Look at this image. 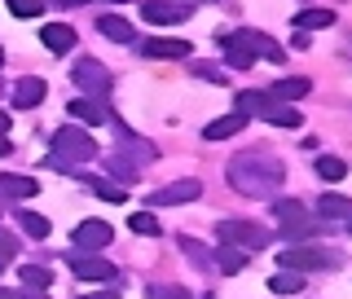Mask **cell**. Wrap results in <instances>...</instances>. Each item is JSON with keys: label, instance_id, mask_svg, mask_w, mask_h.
<instances>
[{"label": "cell", "instance_id": "cell-1", "mask_svg": "<svg viewBox=\"0 0 352 299\" xmlns=\"http://www.w3.org/2000/svg\"><path fill=\"white\" fill-rule=\"evenodd\" d=\"M282 176H286V168L264 150H247L229 163V185L238 194H273L282 185Z\"/></svg>", "mask_w": 352, "mask_h": 299}, {"label": "cell", "instance_id": "cell-2", "mask_svg": "<svg viewBox=\"0 0 352 299\" xmlns=\"http://www.w3.org/2000/svg\"><path fill=\"white\" fill-rule=\"evenodd\" d=\"M97 154V141L88 137V132L80 128H62V132H53V159H49V168H58V172H75L80 163H88Z\"/></svg>", "mask_w": 352, "mask_h": 299}, {"label": "cell", "instance_id": "cell-3", "mask_svg": "<svg viewBox=\"0 0 352 299\" xmlns=\"http://www.w3.org/2000/svg\"><path fill=\"white\" fill-rule=\"evenodd\" d=\"M273 216H278V225H282V238H295V242L313 238V229H317V216L308 212L304 203H295V198H278V203H273Z\"/></svg>", "mask_w": 352, "mask_h": 299}, {"label": "cell", "instance_id": "cell-4", "mask_svg": "<svg viewBox=\"0 0 352 299\" xmlns=\"http://www.w3.org/2000/svg\"><path fill=\"white\" fill-rule=\"evenodd\" d=\"M216 234H220V242L247 251V256H251V251H264V247H269V234H264L260 225H251V220H220Z\"/></svg>", "mask_w": 352, "mask_h": 299}, {"label": "cell", "instance_id": "cell-5", "mask_svg": "<svg viewBox=\"0 0 352 299\" xmlns=\"http://www.w3.org/2000/svg\"><path fill=\"white\" fill-rule=\"evenodd\" d=\"M71 80L80 84L84 97H93V102H102L110 93V71H106V62H97V58H80L71 66Z\"/></svg>", "mask_w": 352, "mask_h": 299}, {"label": "cell", "instance_id": "cell-6", "mask_svg": "<svg viewBox=\"0 0 352 299\" xmlns=\"http://www.w3.org/2000/svg\"><path fill=\"white\" fill-rule=\"evenodd\" d=\"M110 238H115V229H110L106 220H80L75 234H71V247H75V256H93V251H102Z\"/></svg>", "mask_w": 352, "mask_h": 299}, {"label": "cell", "instance_id": "cell-7", "mask_svg": "<svg viewBox=\"0 0 352 299\" xmlns=\"http://www.w3.org/2000/svg\"><path fill=\"white\" fill-rule=\"evenodd\" d=\"M339 264V256H330V251H322V247H286L282 251V269H335Z\"/></svg>", "mask_w": 352, "mask_h": 299}, {"label": "cell", "instance_id": "cell-8", "mask_svg": "<svg viewBox=\"0 0 352 299\" xmlns=\"http://www.w3.org/2000/svg\"><path fill=\"white\" fill-rule=\"evenodd\" d=\"M66 264H71V273L80 282H115L119 278L115 264H106V260H97V256H75V251H66Z\"/></svg>", "mask_w": 352, "mask_h": 299}, {"label": "cell", "instance_id": "cell-9", "mask_svg": "<svg viewBox=\"0 0 352 299\" xmlns=\"http://www.w3.org/2000/svg\"><path fill=\"white\" fill-rule=\"evenodd\" d=\"M154 154H159V150H154L150 141H141V137H132V132H124V137H119V154H115V159H124L128 168L141 172L146 163H154Z\"/></svg>", "mask_w": 352, "mask_h": 299}, {"label": "cell", "instance_id": "cell-10", "mask_svg": "<svg viewBox=\"0 0 352 299\" xmlns=\"http://www.w3.org/2000/svg\"><path fill=\"white\" fill-rule=\"evenodd\" d=\"M141 18L168 27V22H185V18H190V9L176 5V0H146V5H141Z\"/></svg>", "mask_w": 352, "mask_h": 299}, {"label": "cell", "instance_id": "cell-11", "mask_svg": "<svg viewBox=\"0 0 352 299\" xmlns=\"http://www.w3.org/2000/svg\"><path fill=\"white\" fill-rule=\"evenodd\" d=\"M198 194H203V185H198V181H176V185H168V190L150 194V203L154 207H176V203H194Z\"/></svg>", "mask_w": 352, "mask_h": 299}, {"label": "cell", "instance_id": "cell-12", "mask_svg": "<svg viewBox=\"0 0 352 299\" xmlns=\"http://www.w3.org/2000/svg\"><path fill=\"white\" fill-rule=\"evenodd\" d=\"M40 40L49 53H71L75 49V27L71 22H49V27H40Z\"/></svg>", "mask_w": 352, "mask_h": 299}, {"label": "cell", "instance_id": "cell-13", "mask_svg": "<svg viewBox=\"0 0 352 299\" xmlns=\"http://www.w3.org/2000/svg\"><path fill=\"white\" fill-rule=\"evenodd\" d=\"M260 119H269L273 128H300V124H304V115H300V110H295V106H286V102H273V97L264 102Z\"/></svg>", "mask_w": 352, "mask_h": 299}, {"label": "cell", "instance_id": "cell-14", "mask_svg": "<svg viewBox=\"0 0 352 299\" xmlns=\"http://www.w3.org/2000/svg\"><path fill=\"white\" fill-rule=\"evenodd\" d=\"M44 93H49V88H44V80L27 75V80H18V84H14V106H18V110H31V106H40V102H44Z\"/></svg>", "mask_w": 352, "mask_h": 299}, {"label": "cell", "instance_id": "cell-15", "mask_svg": "<svg viewBox=\"0 0 352 299\" xmlns=\"http://www.w3.org/2000/svg\"><path fill=\"white\" fill-rule=\"evenodd\" d=\"M0 194H5V198H36L40 194V181H36V176L5 172V176H0Z\"/></svg>", "mask_w": 352, "mask_h": 299}, {"label": "cell", "instance_id": "cell-16", "mask_svg": "<svg viewBox=\"0 0 352 299\" xmlns=\"http://www.w3.org/2000/svg\"><path fill=\"white\" fill-rule=\"evenodd\" d=\"M308 93H313V84H308L304 75H291V80H278V84L269 88V97H273V102H286V106H291L295 97H308Z\"/></svg>", "mask_w": 352, "mask_h": 299}, {"label": "cell", "instance_id": "cell-17", "mask_svg": "<svg viewBox=\"0 0 352 299\" xmlns=\"http://www.w3.org/2000/svg\"><path fill=\"white\" fill-rule=\"evenodd\" d=\"M66 115L80 119V124H106V106L93 102V97H75V102L66 106Z\"/></svg>", "mask_w": 352, "mask_h": 299}, {"label": "cell", "instance_id": "cell-18", "mask_svg": "<svg viewBox=\"0 0 352 299\" xmlns=\"http://www.w3.org/2000/svg\"><path fill=\"white\" fill-rule=\"evenodd\" d=\"M141 53L146 58H190V40H146Z\"/></svg>", "mask_w": 352, "mask_h": 299}, {"label": "cell", "instance_id": "cell-19", "mask_svg": "<svg viewBox=\"0 0 352 299\" xmlns=\"http://www.w3.org/2000/svg\"><path fill=\"white\" fill-rule=\"evenodd\" d=\"M242 40H247V49L256 53V58H269V62H282V44L269 40L264 31H242Z\"/></svg>", "mask_w": 352, "mask_h": 299}, {"label": "cell", "instance_id": "cell-20", "mask_svg": "<svg viewBox=\"0 0 352 299\" xmlns=\"http://www.w3.org/2000/svg\"><path fill=\"white\" fill-rule=\"evenodd\" d=\"M317 216H326V220H348V216H352V198H344V194H322V198H317Z\"/></svg>", "mask_w": 352, "mask_h": 299}, {"label": "cell", "instance_id": "cell-21", "mask_svg": "<svg viewBox=\"0 0 352 299\" xmlns=\"http://www.w3.org/2000/svg\"><path fill=\"white\" fill-rule=\"evenodd\" d=\"M242 128H247V119H242V115H225V119H212V124L203 128V137H207V141H229V137H234V132H242Z\"/></svg>", "mask_w": 352, "mask_h": 299}, {"label": "cell", "instance_id": "cell-22", "mask_svg": "<svg viewBox=\"0 0 352 299\" xmlns=\"http://www.w3.org/2000/svg\"><path fill=\"white\" fill-rule=\"evenodd\" d=\"M216 269H225V273H242L247 269V251H238V247H229V242H220L216 247V256H212Z\"/></svg>", "mask_w": 352, "mask_h": 299}, {"label": "cell", "instance_id": "cell-23", "mask_svg": "<svg viewBox=\"0 0 352 299\" xmlns=\"http://www.w3.org/2000/svg\"><path fill=\"white\" fill-rule=\"evenodd\" d=\"M97 31H102V36H110V40H119V44H132V40H137V31H132L124 18H115V14H106L102 22H97Z\"/></svg>", "mask_w": 352, "mask_h": 299}, {"label": "cell", "instance_id": "cell-24", "mask_svg": "<svg viewBox=\"0 0 352 299\" xmlns=\"http://www.w3.org/2000/svg\"><path fill=\"white\" fill-rule=\"evenodd\" d=\"M295 27L304 31H317V27H335V14H330V9H304V14H295Z\"/></svg>", "mask_w": 352, "mask_h": 299}, {"label": "cell", "instance_id": "cell-25", "mask_svg": "<svg viewBox=\"0 0 352 299\" xmlns=\"http://www.w3.org/2000/svg\"><path fill=\"white\" fill-rule=\"evenodd\" d=\"M269 291H278V295H295V291H304V278L300 273H291V269H278L269 278Z\"/></svg>", "mask_w": 352, "mask_h": 299}, {"label": "cell", "instance_id": "cell-26", "mask_svg": "<svg viewBox=\"0 0 352 299\" xmlns=\"http://www.w3.org/2000/svg\"><path fill=\"white\" fill-rule=\"evenodd\" d=\"M317 176H322V181H344V176H348V163L335 159V154H322V159H317Z\"/></svg>", "mask_w": 352, "mask_h": 299}, {"label": "cell", "instance_id": "cell-27", "mask_svg": "<svg viewBox=\"0 0 352 299\" xmlns=\"http://www.w3.org/2000/svg\"><path fill=\"white\" fill-rule=\"evenodd\" d=\"M128 229L141 238H159V220H154V212H132L128 216Z\"/></svg>", "mask_w": 352, "mask_h": 299}, {"label": "cell", "instance_id": "cell-28", "mask_svg": "<svg viewBox=\"0 0 352 299\" xmlns=\"http://www.w3.org/2000/svg\"><path fill=\"white\" fill-rule=\"evenodd\" d=\"M22 282L36 286V291H49V286H53V273L44 269V264H22Z\"/></svg>", "mask_w": 352, "mask_h": 299}, {"label": "cell", "instance_id": "cell-29", "mask_svg": "<svg viewBox=\"0 0 352 299\" xmlns=\"http://www.w3.org/2000/svg\"><path fill=\"white\" fill-rule=\"evenodd\" d=\"M18 225L27 229L31 238H49V220H44V216H36V212H18Z\"/></svg>", "mask_w": 352, "mask_h": 299}, {"label": "cell", "instance_id": "cell-30", "mask_svg": "<svg viewBox=\"0 0 352 299\" xmlns=\"http://www.w3.org/2000/svg\"><path fill=\"white\" fill-rule=\"evenodd\" d=\"M88 185H93V194L97 198H106V203H124V185H115V181H88Z\"/></svg>", "mask_w": 352, "mask_h": 299}, {"label": "cell", "instance_id": "cell-31", "mask_svg": "<svg viewBox=\"0 0 352 299\" xmlns=\"http://www.w3.org/2000/svg\"><path fill=\"white\" fill-rule=\"evenodd\" d=\"M9 14H14V18H40L44 0H9Z\"/></svg>", "mask_w": 352, "mask_h": 299}, {"label": "cell", "instance_id": "cell-32", "mask_svg": "<svg viewBox=\"0 0 352 299\" xmlns=\"http://www.w3.org/2000/svg\"><path fill=\"white\" fill-rule=\"evenodd\" d=\"M176 242H181V251H185V256H190V260H198V264H203V269H212V251H203V247H198L194 238H176Z\"/></svg>", "mask_w": 352, "mask_h": 299}, {"label": "cell", "instance_id": "cell-33", "mask_svg": "<svg viewBox=\"0 0 352 299\" xmlns=\"http://www.w3.org/2000/svg\"><path fill=\"white\" fill-rule=\"evenodd\" d=\"M150 299H194L185 286H150Z\"/></svg>", "mask_w": 352, "mask_h": 299}, {"label": "cell", "instance_id": "cell-34", "mask_svg": "<svg viewBox=\"0 0 352 299\" xmlns=\"http://www.w3.org/2000/svg\"><path fill=\"white\" fill-rule=\"evenodd\" d=\"M110 176H119V181H137V168H128V163L124 159H115V154H110Z\"/></svg>", "mask_w": 352, "mask_h": 299}, {"label": "cell", "instance_id": "cell-35", "mask_svg": "<svg viewBox=\"0 0 352 299\" xmlns=\"http://www.w3.org/2000/svg\"><path fill=\"white\" fill-rule=\"evenodd\" d=\"M0 256H5V260H14V256H18V238H9L5 229H0Z\"/></svg>", "mask_w": 352, "mask_h": 299}, {"label": "cell", "instance_id": "cell-36", "mask_svg": "<svg viewBox=\"0 0 352 299\" xmlns=\"http://www.w3.org/2000/svg\"><path fill=\"white\" fill-rule=\"evenodd\" d=\"M5 154H9V115L0 110V159H5Z\"/></svg>", "mask_w": 352, "mask_h": 299}, {"label": "cell", "instance_id": "cell-37", "mask_svg": "<svg viewBox=\"0 0 352 299\" xmlns=\"http://www.w3.org/2000/svg\"><path fill=\"white\" fill-rule=\"evenodd\" d=\"M194 75H203L212 84H225V71H216V66H194Z\"/></svg>", "mask_w": 352, "mask_h": 299}, {"label": "cell", "instance_id": "cell-38", "mask_svg": "<svg viewBox=\"0 0 352 299\" xmlns=\"http://www.w3.org/2000/svg\"><path fill=\"white\" fill-rule=\"evenodd\" d=\"M84 299H119L115 291H93V295H84Z\"/></svg>", "mask_w": 352, "mask_h": 299}, {"label": "cell", "instance_id": "cell-39", "mask_svg": "<svg viewBox=\"0 0 352 299\" xmlns=\"http://www.w3.org/2000/svg\"><path fill=\"white\" fill-rule=\"evenodd\" d=\"M5 264H9V260H5V256H0V273H5Z\"/></svg>", "mask_w": 352, "mask_h": 299}, {"label": "cell", "instance_id": "cell-40", "mask_svg": "<svg viewBox=\"0 0 352 299\" xmlns=\"http://www.w3.org/2000/svg\"><path fill=\"white\" fill-rule=\"evenodd\" d=\"M0 66H5V49H0Z\"/></svg>", "mask_w": 352, "mask_h": 299}, {"label": "cell", "instance_id": "cell-41", "mask_svg": "<svg viewBox=\"0 0 352 299\" xmlns=\"http://www.w3.org/2000/svg\"><path fill=\"white\" fill-rule=\"evenodd\" d=\"M348 229H352V216H348Z\"/></svg>", "mask_w": 352, "mask_h": 299}, {"label": "cell", "instance_id": "cell-42", "mask_svg": "<svg viewBox=\"0 0 352 299\" xmlns=\"http://www.w3.org/2000/svg\"><path fill=\"white\" fill-rule=\"evenodd\" d=\"M115 5H124V0H115Z\"/></svg>", "mask_w": 352, "mask_h": 299}, {"label": "cell", "instance_id": "cell-43", "mask_svg": "<svg viewBox=\"0 0 352 299\" xmlns=\"http://www.w3.org/2000/svg\"><path fill=\"white\" fill-rule=\"evenodd\" d=\"M207 299H216V295H207Z\"/></svg>", "mask_w": 352, "mask_h": 299}, {"label": "cell", "instance_id": "cell-44", "mask_svg": "<svg viewBox=\"0 0 352 299\" xmlns=\"http://www.w3.org/2000/svg\"><path fill=\"white\" fill-rule=\"evenodd\" d=\"M18 299H22V295H18Z\"/></svg>", "mask_w": 352, "mask_h": 299}]
</instances>
